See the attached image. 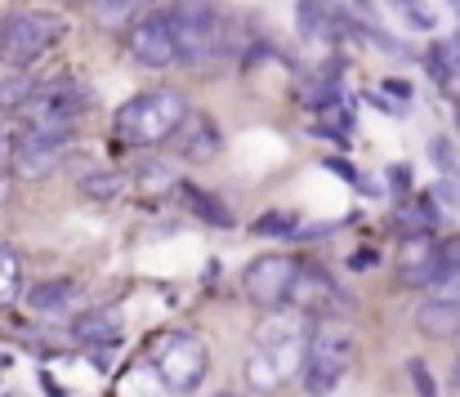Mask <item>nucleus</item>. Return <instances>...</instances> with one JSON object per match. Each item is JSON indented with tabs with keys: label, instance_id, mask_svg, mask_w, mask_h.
<instances>
[{
	"label": "nucleus",
	"instance_id": "423d86ee",
	"mask_svg": "<svg viewBox=\"0 0 460 397\" xmlns=\"http://www.w3.org/2000/svg\"><path fill=\"white\" fill-rule=\"evenodd\" d=\"M165 13L179 40V63L206 67L215 54H224V13L210 0H174Z\"/></svg>",
	"mask_w": 460,
	"mask_h": 397
},
{
	"label": "nucleus",
	"instance_id": "b1692460",
	"mask_svg": "<svg viewBox=\"0 0 460 397\" xmlns=\"http://www.w3.org/2000/svg\"><path fill=\"white\" fill-rule=\"evenodd\" d=\"M139 188H144L148 197H156L161 188H174V170L161 165V161H144V165H139Z\"/></svg>",
	"mask_w": 460,
	"mask_h": 397
},
{
	"label": "nucleus",
	"instance_id": "c9c22d12",
	"mask_svg": "<svg viewBox=\"0 0 460 397\" xmlns=\"http://www.w3.org/2000/svg\"><path fill=\"white\" fill-rule=\"evenodd\" d=\"M456 121H460V103H456Z\"/></svg>",
	"mask_w": 460,
	"mask_h": 397
},
{
	"label": "nucleus",
	"instance_id": "2f4dec72",
	"mask_svg": "<svg viewBox=\"0 0 460 397\" xmlns=\"http://www.w3.org/2000/svg\"><path fill=\"white\" fill-rule=\"evenodd\" d=\"M326 170H335V174H344V179H358V174H353V165H349V161H340V156H326Z\"/></svg>",
	"mask_w": 460,
	"mask_h": 397
},
{
	"label": "nucleus",
	"instance_id": "473e14b6",
	"mask_svg": "<svg viewBox=\"0 0 460 397\" xmlns=\"http://www.w3.org/2000/svg\"><path fill=\"white\" fill-rule=\"evenodd\" d=\"M452 384H460V357H456V366H452Z\"/></svg>",
	"mask_w": 460,
	"mask_h": 397
},
{
	"label": "nucleus",
	"instance_id": "bb28decb",
	"mask_svg": "<svg viewBox=\"0 0 460 397\" xmlns=\"http://www.w3.org/2000/svg\"><path fill=\"white\" fill-rule=\"evenodd\" d=\"M429 156H434V165H438V170L456 174V156H452V143H447V138H434V143H429Z\"/></svg>",
	"mask_w": 460,
	"mask_h": 397
},
{
	"label": "nucleus",
	"instance_id": "f8f14e48",
	"mask_svg": "<svg viewBox=\"0 0 460 397\" xmlns=\"http://www.w3.org/2000/svg\"><path fill=\"white\" fill-rule=\"evenodd\" d=\"M416 326L420 335H434V340H456L460 335V295L438 290L434 299H425L416 308Z\"/></svg>",
	"mask_w": 460,
	"mask_h": 397
},
{
	"label": "nucleus",
	"instance_id": "f3484780",
	"mask_svg": "<svg viewBox=\"0 0 460 397\" xmlns=\"http://www.w3.org/2000/svg\"><path fill=\"white\" fill-rule=\"evenodd\" d=\"M72 299H76V281H72V277H45V281H36V286L27 290V308H31V313H45V317L63 313Z\"/></svg>",
	"mask_w": 460,
	"mask_h": 397
},
{
	"label": "nucleus",
	"instance_id": "7ed1b4c3",
	"mask_svg": "<svg viewBox=\"0 0 460 397\" xmlns=\"http://www.w3.org/2000/svg\"><path fill=\"white\" fill-rule=\"evenodd\" d=\"M353 357H358V335L340 322H322L313 326L308 335V353H305V393L308 397H331L340 389V380L353 371Z\"/></svg>",
	"mask_w": 460,
	"mask_h": 397
},
{
	"label": "nucleus",
	"instance_id": "7c9ffc66",
	"mask_svg": "<svg viewBox=\"0 0 460 397\" xmlns=\"http://www.w3.org/2000/svg\"><path fill=\"white\" fill-rule=\"evenodd\" d=\"M389 183L394 188H411V170L407 165H389Z\"/></svg>",
	"mask_w": 460,
	"mask_h": 397
},
{
	"label": "nucleus",
	"instance_id": "f704fd0d",
	"mask_svg": "<svg viewBox=\"0 0 460 397\" xmlns=\"http://www.w3.org/2000/svg\"><path fill=\"white\" fill-rule=\"evenodd\" d=\"M215 397H242V393H228V389H224V393H215Z\"/></svg>",
	"mask_w": 460,
	"mask_h": 397
},
{
	"label": "nucleus",
	"instance_id": "4468645a",
	"mask_svg": "<svg viewBox=\"0 0 460 397\" xmlns=\"http://www.w3.org/2000/svg\"><path fill=\"white\" fill-rule=\"evenodd\" d=\"M76 344L85 348H117L121 344V313L117 308H94V313H81L76 326H72Z\"/></svg>",
	"mask_w": 460,
	"mask_h": 397
},
{
	"label": "nucleus",
	"instance_id": "72a5a7b5",
	"mask_svg": "<svg viewBox=\"0 0 460 397\" xmlns=\"http://www.w3.org/2000/svg\"><path fill=\"white\" fill-rule=\"evenodd\" d=\"M447 49H452V58H460V40H456V45H447Z\"/></svg>",
	"mask_w": 460,
	"mask_h": 397
},
{
	"label": "nucleus",
	"instance_id": "ddd939ff",
	"mask_svg": "<svg viewBox=\"0 0 460 397\" xmlns=\"http://www.w3.org/2000/svg\"><path fill=\"white\" fill-rule=\"evenodd\" d=\"M174 138H179V156H188V161H210L224 147V134H219V126L206 112H192Z\"/></svg>",
	"mask_w": 460,
	"mask_h": 397
},
{
	"label": "nucleus",
	"instance_id": "f03ea898",
	"mask_svg": "<svg viewBox=\"0 0 460 397\" xmlns=\"http://www.w3.org/2000/svg\"><path fill=\"white\" fill-rule=\"evenodd\" d=\"M188 117L192 112H188V99L179 90H144V94H135L117 108L112 138L121 147H156V143H165L183 130Z\"/></svg>",
	"mask_w": 460,
	"mask_h": 397
},
{
	"label": "nucleus",
	"instance_id": "4c0bfd02",
	"mask_svg": "<svg viewBox=\"0 0 460 397\" xmlns=\"http://www.w3.org/2000/svg\"><path fill=\"white\" fill-rule=\"evenodd\" d=\"M456 344H460V335H456Z\"/></svg>",
	"mask_w": 460,
	"mask_h": 397
},
{
	"label": "nucleus",
	"instance_id": "6e6552de",
	"mask_svg": "<svg viewBox=\"0 0 460 397\" xmlns=\"http://www.w3.org/2000/svg\"><path fill=\"white\" fill-rule=\"evenodd\" d=\"M300 272H305V264L291 260V255H260V260H251L246 272H242V290H246L251 304H260V308L273 313V308H282V304L291 299Z\"/></svg>",
	"mask_w": 460,
	"mask_h": 397
},
{
	"label": "nucleus",
	"instance_id": "dca6fc26",
	"mask_svg": "<svg viewBox=\"0 0 460 397\" xmlns=\"http://www.w3.org/2000/svg\"><path fill=\"white\" fill-rule=\"evenodd\" d=\"M179 201H183V210H188L192 219H201V224H210V228H233V210H228L215 192H206V188H197V183H179Z\"/></svg>",
	"mask_w": 460,
	"mask_h": 397
},
{
	"label": "nucleus",
	"instance_id": "cd10ccee",
	"mask_svg": "<svg viewBox=\"0 0 460 397\" xmlns=\"http://www.w3.org/2000/svg\"><path fill=\"white\" fill-rule=\"evenodd\" d=\"M349 268H353V272H371V268H380V251H376V246H358V251L349 255Z\"/></svg>",
	"mask_w": 460,
	"mask_h": 397
},
{
	"label": "nucleus",
	"instance_id": "2eb2a0df",
	"mask_svg": "<svg viewBox=\"0 0 460 397\" xmlns=\"http://www.w3.org/2000/svg\"><path fill=\"white\" fill-rule=\"evenodd\" d=\"M344 299H349V295H344V290L331 281V272H322V268H305L300 281H296V290H291V304H296V308H331V304L349 308Z\"/></svg>",
	"mask_w": 460,
	"mask_h": 397
},
{
	"label": "nucleus",
	"instance_id": "9d476101",
	"mask_svg": "<svg viewBox=\"0 0 460 397\" xmlns=\"http://www.w3.org/2000/svg\"><path fill=\"white\" fill-rule=\"evenodd\" d=\"M126 45H130V58H135L139 67L161 72V67H174V63H179V40H174V27H170V13H165V9L144 13V18L130 27Z\"/></svg>",
	"mask_w": 460,
	"mask_h": 397
},
{
	"label": "nucleus",
	"instance_id": "f257e3e1",
	"mask_svg": "<svg viewBox=\"0 0 460 397\" xmlns=\"http://www.w3.org/2000/svg\"><path fill=\"white\" fill-rule=\"evenodd\" d=\"M308 335L313 331L300 308H273L255 326V348L246 357V384L255 393H278L296 371H305Z\"/></svg>",
	"mask_w": 460,
	"mask_h": 397
},
{
	"label": "nucleus",
	"instance_id": "e433bc0d",
	"mask_svg": "<svg viewBox=\"0 0 460 397\" xmlns=\"http://www.w3.org/2000/svg\"><path fill=\"white\" fill-rule=\"evenodd\" d=\"M4 397H18V393H4Z\"/></svg>",
	"mask_w": 460,
	"mask_h": 397
},
{
	"label": "nucleus",
	"instance_id": "393cba45",
	"mask_svg": "<svg viewBox=\"0 0 460 397\" xmlns=\"http://www.w3.org/2000/svg\"><path fill=\"white\" fill-rule=\"evenodd\" d=\"M438 277H443V281L460 277V233L438 237Z\"/></svg>",
	"mask_w": 460,
	"mask_h": 397
},
{
	"label": "nucleus",
	"instance_id": "a878e982",
	"mask_svg": "<svg viewBox=\"0 0 460 397\" xmlns=\"http://www.w3.org/2000/svg\"><path fill=\"white\" fill-rule=\"evenodd\" d=\"M394 4L407 13V22H411V27H420V31H429V27H434V13H429V4H425V0H394Z\"/></svg>",
	"mask_w": 460,
	"mask_h": 397
},
{
	"label": "nucleus",
	"instance_id": "6ab92c4d",
	"mask_svg": "<svg viewBox=\"0 0 460 397\" xmlns=\"http://www.w3.org/2000/svg\"><path fill=\"white\" fill-rule=\"evenodd\" d=\"M81 192H85L90 201H117V197L126 192V174H121V170H94V174L81 179Z\"/></svg>",
	"mask_w": 460,
	"mask_h": 397
},
{
	"label": "nucleus",
	"instance_id": "20e7f679",
	"mask_svg": "<svg viewBox=\"0 0 460 397\" xmlns=\"http://www.w3.org/2000/svg\"><path fill=\"white\" fill-rule=\"evenodd\" d=\"M67 22L63 13H49V9H22V13H9L0 22V63L22 72L31 67L36 58H45L58 40H63Z\"/></svg>",
	"mask_w": 460,
	"mask_h": 397
},
{
	"label": "nucleus",
	"instance_id": "0eeeda50",
	"mask_svg": "<svg viewBox=\"0 0 460 397\" xmlns=\"http://www.w3.org/2000/svg\"><path fill=\"white\" fill-rule=\"evenodd\" d=\"M153 375L170 389V393H197L206 371H210V353L192 331H165L148 353Z\"/></svg>",
	"mask_w": 460,
	"mask_h": 397
},
{
	"label": "nucleus",
	"instance_id": "412c9836",
	"mask_svg": "<svg viewBox=\"0 0 460 397\" xmlns=\"http://www.w3.org/2000/svg\"><path fill=\"white\" fill-rule=\"evenodd\" d=\"M153 0H94V18L103 22V27H121V22H130V13H139V9H148Z\"/></svg>",
	"mask_w": 460,
	"mask_h": 397
},
{
	"label": "nucleus",
	"instance_id": "9b49d317",
	"mask_svg": "<svg viewBox=\"0 0 460 397\" xmlns=\"http://www.w3.org/2000/svg\"><path fill=\"white\" fill-rule=\"evenodd\" d=\"M398 272H402V286H434L443 281L438 277V242L434 237H407L398 246Z\"/></svg>",
	"mask_w": 460,
	"mask_h": 397
},
{
	"label": "nucleus",
	"instance_id": "aec40b11",
	"mask_svg": "<svg viewBox=\"0 0 460 397\" xmlns=\"http://www.w3.org/2000/svg\"><path fill=\"white\" fill-rule=\"evenodd\" d=\"M18 290H22V260L13 246H0V304L18 299Z\"/></svg>",
	"mask_w": 460,
	"mask_h": 397
},
{
	"label": "nucleus",
	"instance_id": "a211bd4d",
	"mask_svg": "<svg viewBox=\"0 0 460 397\" xmlns=\"http://www.w3.org/2000/svg\"><path fill=\"white\" fill-rule=\"evenodd\" d=\"M438 228V197H416L402 206V233L407 237H429Z\"/></svg>",
	"mask_w": 460,
	"mask_h": 397
},
{
	"label": "nucleus",
	"instance_id": "c85d7f7f",
	"mask_svg": "<svg viewBox=\"0 0 460 397\" xmlns=\"http://www.w3.org/2000/svg\"><path fill=\"white\" fill-rule=\"evenodd\" d=\"M13 147H18V134L9 130V121H4V112H0V170L13 161Z\"/></svg>",
	"mask_w": 460,
	"mask_h": 397
},
{
	"label": "nucleus",
	"instance_id": "39448f33",
	"mask_svg": "<svg viewBox=\"0 0 460 397\" xmlns=\"http://www.w3.org/2000/svg\"><path fill=\"white\" fill-rule=\"evenodd\" d=\"M94 108V90L72 76V72H58L49 81H36V94L27 99V126H40V130H76V121Z\"/></svg>",
	"mask_w": 460,
	"mask_h": 397
},
{
	"label": "nucleus",
	"instance_id": "5701e85b",
	"mask_svg": "<svg viewBox=\"0 0 460 397\" xmlns=\"http://www.w3.org/2000/svg\"><path fill=\"white\" fill-rule=\"evenodd\" d=\"M407 380H411V389L416 397H438V380H434V371H429V362L425 357H407Z\"/></svg>",
	"mask_w": 460,
	"mask_h": 397
},
{
	"label": "nucleus",
	"instance_id": "1a4fd4ad",
	"mask_svg": "<svg viewBox=\"0 0 460 397\" xmlns=\"http://www.w3.org/2000/svg\"><path fill=\"white\" fill-rule=\"evenodd\" d=\"M72 138H76V130H40V126H27V130L18 134V147H13L9 170H13L18 179H45V174H54V170L63 165Z\"/></svg>",
	"mask_w": 460,
	"mask_h": 397
},
{
	"label": "nucleus",
	"instance_id": "c756f323",
	"mask_svg": "<svg viewBox=\"0 0 460 397\" xmlns=\"http://www.w3.org/2000/svg\"><path fill=\"white\" fill-rule=\"evenodd\" d=\"M385 90H389L394 99H402V103L411 99V85H407V81H398V76H389V81H385Z\"/></svg>",
	"mask_w": 460,
	"mask_h": 397
},
{
	"label": "nucleus",
	"instance_id": "4be33fe9",
	"mask_svg": "<svg viewBox=\"0 0 460 397\" xmlns=\"http://www.w3.org/2000/svg\"><path fill=\"white\" fill-rule=\"evenodd\" d=\"M255 233L260 237H300V219L291 210H269L255 219Z\"/></svg>",
	"mask_w": 460,
	"mask_h": 397
}]
</instances>
